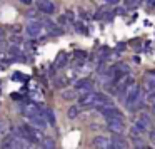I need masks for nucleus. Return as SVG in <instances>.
Here are the masks:
<instances>
[{
    "label": "nucleus",
    "instance_id": "f257e3e1",
    "mask_svg": "<svg viewBox=\"0 0 155 149\" xmlns=\"http://www.w3.org/2000/svg\"><path fill=\"white\" fill-rule=\"evenodd\" d=\"M125 92H127V95H125V106L128 107V106H130L132 102H134L135 99L142 94V89H140V85H138L135 81H132L130 84L125 87Z\"/></svg>",
    "mask_w": 155,
    "mask_h": 149
},
{
    "label": "nucleus",
    "instance_id": "f03ea898",
    "mask_svg": "<svg viewBox=\"0 0 155 149\" xmlns=\"http://www.w3.org/2000/svg\"><path fill=\"white\" fill-rule=\"evenodd\" d=\"M135 127L138 129V131L145 132V131H150L152 127V117L148 114H140L137 119H135Z\"/></svg>",
    "mask_w": 155,
    "mask_h": 149
},
{
    "label": "nucleus",
    "instance_id": "7ed1b4c3",
    "mask_svg": "<svg viewBox=\"0 0 155 149\" xmlns=\"http://www.w3.org/2000/svg\"><path fill=\"white\" fill-rule=\"evenodd\" d=\"M22 112H24L25 117H34V116H38L42 114L40 111V106H38V102H27V104L22 106Z\"/></svg>",
    "mask_w": 155,
    "mask_h": 149
},
{
    "label": "nucleus",
    "instance_id": "20e7f679",
    "mask_svg": "<svg viewBox=\"0 0 155 149\" xmlns=\"http://www.w3.org/2000/svg\"><path fill=\"white\" fill-rule=\"evenodd\" d=\"M35 5H37V10L42 14H54L55 12V4L52 0H37Z\"/></svg>",
    "mask_w": 155,
    "mask_h": 149
},
{
    "label": "nucleus",
    "instance_id": "39448f33",
    "mask_svg": "<svg viewBox=\"0 0 155 149\" xmlns=\"http://www.w3.org/2000/svg\"><path fill=\"white\" fill-rule=\"evenodd\" d=\"M108 129L114 134H124L125 132V124L120 119H108Z\"/></svg>",
    "mask_w": 155,
    "mask_h": 149
},
{
    "label": "nucleus",
    "instance_id": "423d86ee",
    "mask_svg": "<svg viewBox=\"0 0 155 149\" xmlns=\"http://www.w3.org/2000/svg\"><path fill=\"white\" fill-rule=\"evenodd\" d=\"M44 32V24L42 22H30V24L27 25V34L30 35V37H38V35Z\"/></svg>",
    "mask_w": 155,
    "mask_h": 149
},
{
    "label": "nucleus",
    "instance_id": "0eeeda50",
    "mask_svg": "<svg viewBox=\"0 0 155 149\" xmlns=\"http://www.w3.org/2000/svg\"><path fill=\"white\" fill-rule=\"evenodd\" d=\"M92 144H94L95 149H110V147H112L110 139L105 137V136H97V137H94Z\"/></svg>",
    "mask_w": 155,
    "mask_h": 149
},
{
    "label": "nucleus",
    "instance_id": "6e6552de",
    "mask_svg": "<svg viewBox=\"0 0 155 149\" xmlns=\"http://www.w3.org/2000/svg\"><path fill=\"white\" fill-rule=\"evenodd\" d=\"M115 79H117V81H115V89H118V91H125V87L134 81V79L130 77V74H122Z\"/></svg>",
    "mask_w": 155,
    "mask_h": 149
},
{
    "label": "nucleus",
    "instance_id": "1a4fd4ad",
    "mask_svg": "<svg viewBox=\"0 0 155 149\" xmlns=\"http://www.w3.org/2000/svg\"><path fill=\"white\" fill-rule=\"evenodd\" d=\"M92 81L90 79H80L74 84V89L75 91H80V92H90L92 91Z\"/></svg>",
    "mask_w": 155,
    "mask_h": 149
},
{
    "label": "nucleus",
    "instance_id": "9d476101",
    "mask_svg": "<svg viewBox=\"0 0 155 149\" xmlns=\"http://www.w3.org/2000/svg\"><path fill=\"white\" fill-rule=\"evenodd\" d=\"M110 142H112V147L114 149H128V144H127V141L122 137V134H114V137L110 139Z\"/></svg>",
    "mask_w": 155,
    "mask_h": 149
},
{
    "label": "nucleus",
    "instance_id": "9b49d317",
    "mask_svg": "<svg viewBox=\"0 0 155 149\" xmlns=\"http://www.w3.org/2000/svg\"><path fill=\"white\" fill-rule=\"evenodd\" d=\"M28 121L32 122V126H35V127H38V129H45V127H47V119H45L42 114L34 116V117H30Z\"/></svg>",
    "mask_w": 155,
    "mask_h": 149
},
{
    "label": "nucleus",
    "instance_id": "f8f14e48",
    "mask_svg": "<svg viewBox=\"0 0 155 149\" xmlns=\"http://www.w3.org/2000/svg\"><path fill=\"white\" fill-rule=\"evenodd\" d=\"M153 89H155V75L148 74L147 77H145V81H143V91L150 92V91H153Z\"/></svg>",
    "mask_w": 155,
    "mask_h": 149
},
{
    "label": "nucleus",
    "instance_id": "ddd939ff",
    "mask_svg": "<svg viewBox=\"0 0 155 149\" xmlns=\"http://www.w3.org/2000/svg\"><path fill=\"white\" fill-rule=\"evenodd\" d=\"M77 92L75 89H64L62 91V99H65V101H74L75 97H77Z\"/></svg>",
    "mask_w": 155,
    "mask_h": 149
},
{
    "label": "nucleus",
    "instance_id": "4468645a",
    "mask_svg": "<svg viewBox=\"0 0 155 149\" xmlns=\"http://www.w3.org/2000/svg\"><path fill=\"white\" fill-rule=\"evenodd\" d=\"M64 65H67V54H58L57 61H55V67L60 69V67H64Z\"/></svg>",
    "mask_w": 155,
    "mask_h": 149
},
{
    "label": "nucleus",
    "instance_id": "2eb2a0df",
    "mask_svg": "<svg viewBox=\"0 0 155 149\" xmlns=\"http://www.w3.org/2000/svg\"><path fill=\"white\" fill-rule=\"evenodd\" d=\"M42 149H57L55 147V142L52 137H44V141H42Z\"/></svg>",
    "mask_w": 155,
    "mask_h": 149
},
{
    "label": "nucleus",
    "instance_id": "dca6fc26",
    "mask_svg": "<svg viewBox=\"0 0 155 149\" xmlns=\"http://www.w3.org/2000/svg\"><path fill=\"white\" fill-rule=\"evenodd\" d=\"M78 112H80V109H78L77 106H72V107H68V111H67L68 119H75V117L78 116Z\"/></svg>",
    "mask_w": 155,
    "mask_h": 149
},
{
    "label": "nucleus",
    "instance_id": "f3484780",
    "mask_svg": "<svg viewBox=\"0 0 155 149\" xmlns=\"http://www.w3.org/2000/svg\"><path fill=\"white\" fill-rule=\"evenodd\" d=\"M134 146H135V149H147V144L140 137H134Z\"/></svg>",
    "mask_w": 155,
    "mask_h": 149
},
{
    "label": "nucleus",
    "instance_id": "a211bd4d",
    "mask_svg": "<svg viewBox=\"0 0 155 149\" xmlns=\"http://www.w3.org/2000/svg\"><path fill=\"white\" fill-rule=\"evenodd\" d=\"M138 4H140V0H125V7H128V9L137 7Z\"/></svg>",
    "mask_w": 155,
    "mask_h": 149
},
{
    "label": "nucleus",
    "instance_id": "6ab92c4d",
    "mask_svg": "<svg viewBox=\"0 0 155 149\" xmlns=\"http://www.w3.org/2000/svg\"><path fill=\"white\" fill-rule=\"evenodd\" d=\"M7 129H8L7 122H4V121H0V136H2V134H5V132H7Z\"/></svg>",
    "mask_w": 155,
    "mask_h": 149
},
{
    "label": "nucleus",
    "instance_id": "aec40b11",
    "mask_svg": "<svg viewBox=\"0 0 155 149\" xmlns=\"http://www.w3.org/2000/svg\"><path fill=\"white\" fill-rule=\"evenodd\" d=\"M75 29H77L78 32H87V30H85V27H84V24H82V22H75Z\"/></svg>",
    "mask_w": 155,
    "mask_h": 149
},
{
    "label": "nucleus",
    "instance_id": "412c9836",
    "mask_svg": "<svg viewBox=\"0 0 155 149\" xmlns=\"http://www.w3.org/2000/svg\"><path fill=\"white\" fill-rule=\"evenodd\" d=\"M10 40L14 42V44H22V42H24V40H22V37H18V35H12Z\"/></svg>",
    "mask_w": 155,
    "mask_h": 149
},
{
    "label": "nucleus",
    "instance_id": "4be33fe9",
    "mask_svg": "<svg viewBox=\"0 0 155 149\" xmlns=\"http://www.w3.org/2000/svg\"><path fill=\"white\" fill-rule=\"evenodd\" d=\"M75 57H78V59H85V57H87V54H85L84 50H75Z\"/></svg>",
    "mask_w": 155,
    "mask_h": 149
},
{
    "label": "nucleus",
    "instance_id": "5701e85b",
    "mask_svg": "<svg viewBox=\"0 0 155 149\" xmlns=\"http://www.w3.org/2000/svg\"><path fill=\"white\" fill-rule=\"evenodd\" d=\"M58 22H60V25H65V24H67V15H60Z\"/></svg>",
    "mask_w": 155,
    "mask_h": 149
},
{
    "label": "nucleus",
    "instance_id": "b1692460",
    "mask_svg": "<svg viewBox=\"0 0 155 149\" xmlns=\"http://www.w3.org/2000/svg\"><path fill=\"white\" fill-rule=\"evenodd\" d=\"M120 0H105V4H108V5H117Z\"/></svg>",
    "mask_w": 155,
    "mask_h": 149
},
{
    "label": "nucleus",
    "instance_id": "393cba45",
    "mask_svg": "<svg viewBox=\"0 0 155 149\" xmlns=\"http://www.w3.org/2000/svg\"><path fill=\"white\" fill-rule=\"evenodd\" d=\"M4 37H5V30H4L2 27H0V42L4 40Z\"/></svg>",
    "mask_w": 155,
    "mask_h": 149
},
{
    "label": "nucleus",
    "instance_id": "a878e982",
    "mask_svg": "<svg viewBox=\"0 0 155 149\" xmlns=\"http://www.w3.org/2000/svg\"><path fill=\"white\" fill-rule=\"evenodd\" d=\"M150 139H152V142H155V129L150 131Z\"/></svg>",
    "mask_w": 155,
    "mask_h": 149
},
{
    "label": "nucleus",
    "instance_id": "bb28decb",
    "mask_svg": "<svg viewBox=\"0 0 155 149\" xmlns=\"http://www.w3.org/2000/svg\"><path fill=\"white\" fill-rule=\"evenodd\" d=\"M20 2H22V4H25V5H30L34 0H20Z\"/></svg>",
    "mask_w": 155,
    "mask_h": 149
},
{
    "label": "nucleus",
    "instance_id": "cd10ccee",
    "mask_svg": "<svg viewBox=\"0 0 155 149\" xmlns=\"http://www.w3.org/2000/svg\"><path fill=\"white\" fill-rule=\"evenodd\" d=\"M115 10H117V14H124V9H122V7H117V9H115Z\"/></svg>",
    "mask_w": 155,
    "mask_h": 149
},
{
    "label": "nucleus",
    "instance_id": "c85d7f7f",
    "mask_svg": "<svg viewBox=\"0 0 155 149\" xmlns=\"http://www.w3.org/2000/svg\"><path fill=\"white\" fill-rule=\"evenodd\" d=\"M148 4H150V5H153V4H155V0H148Z\"/></svg>",
    "mask_w": 155,
    "mask_h": 149
},
{
    "label": "nucleus",
    "instance_id": "c756f323",
    "mask_svg": "<svg viewBox=\"0 0 155 149\" xmlns=\"http://www.w3.org/2000/svg\"><path fill=\"white\" fill-rule=\"evenodd\" d=\"M110 149H114V147H110Z\"/></svg>",
    "mask_w": 155,
    "mask_h": 149
}]
</instances>
